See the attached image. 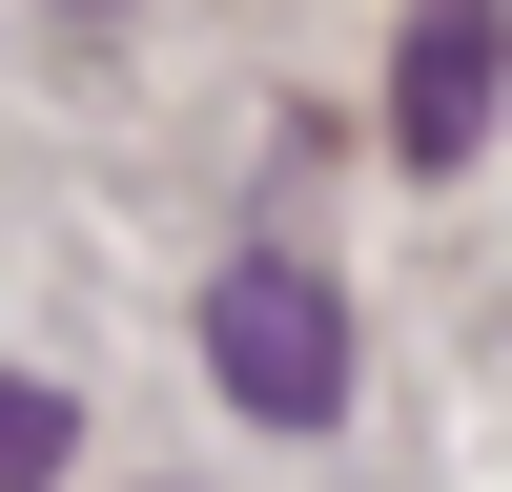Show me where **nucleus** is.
I'll list each match as a JSON object with an SVG mask.
<instances>
[{
	"label": "nucleus",
	"instance_id": "f03ea898",
	"mask_svg": "<svg viewBox=\"0 0 512 492\" xmlns=\"http://www.w3.org/2000/svg\"><path fill=\"white\" fill-rule=\"evenodd\" d=\"M492 0H410V62H390V164H472V123H492Z\"/></svg>",
	"mask_w": 512,
	"mask_h": 492
},
{
	"label": "nucleus",
	"instance_id": "f257e3e1",
	"mask_svg": "<svg viewBox=\"0 0 512 492\" xmlns=\"http://www.w3.org/2000/svg\"><path fill=\"white\" fill-rule=\"evenodd\" d=\"M205 369H226V410H267V431H328V410H349V287H328L308 246H246V267L205 287Z\"/></svg>",
	"mask_w": 512,
	"mask_h": 492
},
{
	"label": "nucleus",
	"instance_id": "20e7f679",
	"mask_svg": "<svg viewBox=\"0 0 512 492\" xmlns=\"http://www.w3.org/2000/svg\"><path fill=\"white\" fill-rule=\"evenodd\" d=\"M62 21H123V0H62Z\"/></svg>",
	"mask_w": 512,
	"mask_h": 492
},
{
	"label": "nucleus",
	"instance_id": "7ed1b4c3",
	"mask_svg": "<svg viewBox=\"0 0 512 492\" xmlns=\"http://www.w3.org/2000/svg\"><path fill=\"white\" fill-rule=\"evenodd\" d=\"M62 472V390H21V369H0V492H41Z\"/></svg>",
	"mask_w": 512,
	"mask_h": 492
}]
</instances>
